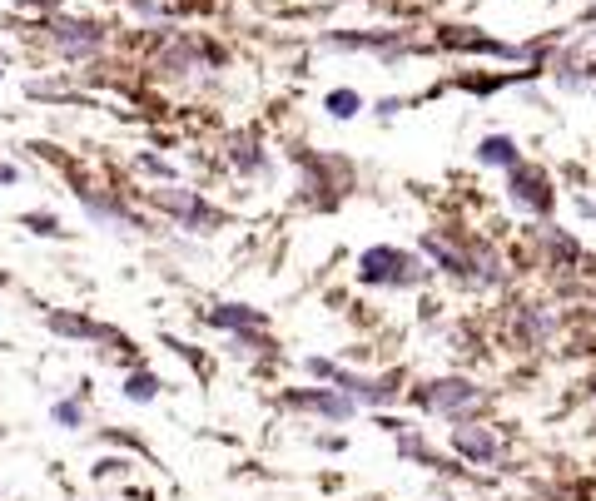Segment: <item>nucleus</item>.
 Here are the masks:
<instances>
[{
  "mask_svg": "<svg viewBox=\"0 0 596 501\" xmlns=\"http://www.w3.org/2000/svg\"><path fill=\"white\" fill-rule=\"evenodd\" d=\"M50 45L60 50V60L80 65V60H95L105 50V30L95 20H75V15H55L50 20Z\"/></svg>",
  "mask_w": 596,
  "mask_h": 501,
  "instance_id": "nucleus-7",
  "label": "nucleus"
},
{
  "mask_svg": "<svg viewBox=\"0 0 596 501\" xmlns=\"http://www.w3.org/2000/svg\"><path fill=\"white\" fill-rule=\"evenodd\" d=\"M50 417H55V427L80 432V427H85V402H80V397H65V402H55V407H50Z\"/></svg>",
  "mask_w": 596,
  "mask_h": 501,
  "instance_id": "nucleus-21",
  "label": "nucleus"
},
{
  "mask_svg": "<svg viewBox=\"0 0 596 501\" xmlns=\"http://www.w3.org/2000/svg\"><path fill=\"white\" fill-rule=\"evenodd\" d=\"M20 224H25L30 234H40V239H60V234H65L55 214H20Z\"/></svg>",
  "mask_w": 596,
  "mask_h": 501,
  "instance_id": "nucleus-22",
  "label": "nucleus"
},
{
  "mask_svg": "<svg viewBox=\"0 0 596 501\" xmlns=\"http://www.w3.org/2000/svg\"><path fill=\"white\" fill-rule=\"evenodd\" d=\"M308 373L318 377V382H328V387H338V392H348L358 407H393L398 402V382L403 377L388 373V377H363V373H348V368H338V363H328V358H308L303 363Z\"/></svg>",
  "mask_w": 596,
  "mask_h": 501,
  "instance_id": "nucleus-3",
  "label": "nucleus"
},
{
  "mask_svg": "<svg viewBox=\"0 0 596 501\" xmlns=\"http://www.w3.org/2000/svg\"><path fill=\"white\" fill-rule=\"evenodd\" d=\"M467 283L482 288V293L507 283V258L497 253L492 239H467Z\"/></svg>",
  "mask_w": 596,
  "mask_h": 501,
  "instance_id": "nucleus-12",
  "label": "nucleus"
},
{
  "mask_svg": "<svg viewBox=\"0 0 596 501\" xmlns=\"http://www.w3.org/2000/svg\"><path fill=\"white\" fill-rule=\"evenodd\" d=\"M413 402H418L423 412H438V417L462 422V417L482 402V387H477L472 377H433V382H423V387L413 392Z\"/></svg>",
  "mask_w": 596,
  "mask_h": 501,
  "instance_id": "nucleus-6",
  "label": "nucleus"
},
{
  "mask_svg": "<svg viewBox=\"0 0 596 501\" xmlns=\"http://www.w3.org/2000/svg\"><path fill=\"white\" fill-rule=\"evenodd\" d=\"M229 164H234L244 179H264V174H274V159H269V149L259 144V134H254V129L229 134Z\"/></svg>",
  "mask_w": 596,
  "mask_h": 501,
  "instance_id": "nucleus-15",
  "label": "nucleus"
},
{
  "mask_svg": "<svg viewBox=\"0 0 596 501\" xmlns=\"http://www.w3.org/2000/svg\"><path fill=\"white\" fill-rule=\"evenodd\" d=\"M438 45L457 50V55H492V60H507V65H542L547 70V45H537V40L512 45V40H497V35L477 30V25H443Z\"/></svg>",
  "mask_w": 596,
  "mask_h": 501,
  "instance_id": "nucleus-2",
  "label": "nucleus"
},
{
  "mask_svg": "<svg viewBox=\"0 0 596 501\" xmlns=\"http://www.w3.org/2000/svg\"><path fill=\"white\" fill-rule=\"evenodd\" d=\"M120 392H125L130 402H140V407H145V402H154V397H159V377L140 368V373H130L125 382H120Z\"/></svg>",
  "mask_w": 596,
  "mask_h": 501,
  "instance_id": "nucleus-20",
  "label": "nucleus"
},
{
  "mask_svg": "<svg viewBox=\"0 0 596 501\" xmlns=\"http://www.w3.org/2000/svg\"><path fill=\"white\" fill-rule=\"evenodd\" d=\"M433 278V263L398 244H373L358 253V283L368 288H423Z\"/></svg>",
  "mask_w": 596,
  "mask_h": 501,
  "instance_id": "nucleus-1",
  "label": "nucleus"
},
{
  "mask_svg": "<svg viewBox=\"0 0 596 501\" xmlns=\"http://www.w3.org/2000/svg\"><path fill=\"white\" fill-rule=\"evenodd\" d=\"M10 184H20V169L15 164H0V189H10Z\"/></svg>",
  "mask_w": 596,
  "mask_h": 501,
  "instance_id": "nucleus-25",
  "label": "nucleus"
},
{
  "mask_svg": "<svg viewBox=\"0 0 596 501\" xmlns=\"http://www.w3.org/2000/svg\"><path fill=\"white\" fill-rule=\"evenodd\" d=\"M507 204H512L517 214H527V219H552V209H557V184H552V174H547L542 164H532V159H517V164L507 169Z\"/></svg>",
  "mask_w": 596,
  "mask_h": 501,
  "instance_id": "nucleus-4",
  "label": "nucleus"
},
{
  "mask_svg": "<svg viewBox=\"0 0 596 501\" xmlns=\"http://www.w3.org/2000/svg\"><path fill=\"white\" fill-rule=\"evenodd\" d=\"M75 199H80V209L100 224V229H125V234H149V224L130 209V204H120V199H110V194H95V189H75Z\"/></svg>",
  "mask_w": 596,
  "mask_h": 501,
  "instance_id": "nucleus-9",
  "label": "nucleus"
},
{
  "mask_svg": "<svg viewBox=\"0 0 596 501\" xmlns=\"http://www.w3.org/2000/svg\"><path fill=\"white\" fill-rule=\"evenodd\" d=\"M532 239H537V249H542V258H547L552 268H572V263H582V239L567 234V229H557L552 219H542V229H532Z\"/></svg>",
  "mask_w": 596,
  "mask_h": 501,
  "instance_id": "nucleus-16",
  "label": "nucleus"
},
{
  "mask_svg": "<svg viewBox=\"0 0 596 501\" xmlns=\"http://www.w3.org/2000/svg\"><path fill=\"white\" fill-rule=\"evenodd\" d=\"M472 159H477L482 169H502V174H507V169L522 159V149H517V139H512V134H482V139H477V149H472Z\"/></svg>",
  "mask_w": 596,
  "mask_h": 501,
  "instance_id": "nucleus-17",
  "label": "nucleus"
},
{
  "mask_svg": "<svg viewBox=\"0 0 596 501\" xmlns=\"http://www.w3.org/2000/svg\"><path fill=\"white\" fill-rule=\"evenodd\" d=\"M135 164H140V169H145L149 179H164V184H169V179H174V164H169V159H159V154H140V159H135Z\"/></svg>",
  "mask_w": 596,
  "mask_h": 501,
  "instance_id": "nucleus-23",
  "label": "nucleus"
},
{
  "mask_svg": "<svg viewBox=\"0 0 596 501\" xmlns=\"http://www.w3.org/2000/svg\"><path fill=\"white\" fill-rule=\"evenodd\" d=\"M373 110H378V120H393V115L403 110V100H393V95H388V100H378Z\"/></svg>",
  "mask_w": 596,
  "mask_h": 501,
  "instance_id": "nucleus-24",
  "label": "nucleus"
},
{
  "mask_svg": "<svg viewBox=\"0 0 596 501\" xmlns=\"http://www.w3.org/2000/svg\"><path fill=\"white\" fill-rule=\"evenodd\" d=\"M577 214H582V219H592V224H596V204H592V199H577Z\"/></svg>",
  "mask_w": 596,
  "mask_h": 501,
  "instance_id": "nucleus-27",
  "label": "nucleus"
},
{
  "mask_svg": "<svg viewBox=\"0 0 596 501\" xmlns=\"http://www.w3.org/2000/svg\"><path fill=\"white\" fill-rule=\"evenodd\" d=\"M512 338L522 343V348H547L552 338H557V313L547 308V303H517V313H512Z\"/></svg>",
  "mask_w": 596,
  "mask_h": 501,
  "instance_id": "nucleus-11",
  "label": "nucleus"
},
{
  "mask_svg": "<svg viewBox=\"0 0 596 501\" xmlns=\"http://www.w3.org/2000/svg\"><path fill=\"white\" fill-rule=\"evenodd\" d=\"M0 75H5V70H0Z\"/></svg>",
  "mask_w": 596,
  "mask_h": 501,
  "instance_id": "nucleus-30",
  "label": "nucleus"
},
{
  "mask_svg": "<svg viewBox=\"0 0 596 501\" xmlns=\"http://www.w3.org/2000/svg\"><path fill=\"white\" fill-rule=\"evenodd\" d=\"M149 199H154L159 214H169V219H174L179 229H189V234H214V229H224V209H214L199 189L164 184V189H154Z\"/></svg>",
  "mask_w": 596,
  "mask_h": 501,
  "instance_id": "nucleus-5",
  "label": "nucleus"
},
{
  "mask_svg": "<svg viewBox=\"0 0 596 501\" xmlns=\"http://www.w3.org/2000/svg\"><path fill=\"white\" fill-rule=\"evenodd\" d=\"M438 501H452V497H438Z\"/></svg>",
  "mask_w": 596,
  "mask_h": 501,
  "instance_id": "nucleus-29",
  "label": "nucleus"
},
{
  "mask_svg": "<svg viewBox=\"0 0 596 501\" xmlns=\"http://www.w3.org/2000/svg\"><path fill=\"white\" fill-rule=\"evenodd\" d=\"M418 253L433 263V273H447V278L467 283V239L457 229H428L418 239Z\"/></svg>",
  "mask_w": 596,
  "mask_h": 501,
  "instance_id": "nucleus-8",
  "label": "nucleus"
},
{
  "mask_svg": "<svg viewBox=\"0 0 596 501\" xmlns=\"http://www.w3.org/2000/svg\"><path fill=\"white\" fill-rule=\"evenodd\" d=\"M323 110H328V120H358V115L368 110V100H363L358 90L338 85V90H328V95H323Z\"/></svg>",
  "mask_w": 596,
  "mask_h": 501,
  "instance_id": "nucleus-19",
  "label": "nucleus"
},
{
  "mask_svg": "<svg viewBox=\"0 0 596 501\" xmlns=\"http://www.w3.org/2000/svg\"><path fill=\"white\" fill-rule=\"evenodd\" d=\"M45 323H50V333H60V338L100 343V348H130L125 333H115V328H105V323H90L85 313H65V308H55V313H45Z\"/></svg>",
  "mask_w": 596,
  "mask_h": 501,
  "instance_id": "nucleus-10",
  "label": "nucleus"
},
{
  "mask_svg": "<svg viewBox=\"0 0 596 501\" xmlns=\"http://www.w3.org/2000/svg\"><path fill=\"white\" fill-rule=\"evenodd\" d=\"M284 402L298 407V412H318L323 422H348L358 412V402L348 392H338V387H303V392H289Z\"/></svg>",
  "mask_w": 596,
  "mask_h": 501,
  "instance_id": "nucleus-13",
  "label": "nucleus"
},
{
  "mask_svg": "<svg viewBox=\"0 0 596 501\" xmlns=\"http://www.w3.org/2000/svg\"><path fill=\"white\" fill-rule=\"evenodd\" d=\"M577 25H596V0L587 5V10H582V20H577Z\"/></svg>",
  "mask_w": 596,
  "mask_h": 501,
  "instance_id": "nucleus-28",
  "label": "nucleus"
},
{
  "mask_svg": "<svg viewBox=\"0 0 596 501\" xmlns=\"http://www.w3.org/2000/svg\"><path fill=\"white\" fill-rule=\"evenodd\" d=\"M447 442H452V452H457V457H467V462H477V467H487V462H497V457H502L497 432H492V427H477V422H467V417L452 427V437H447Z\"/></svg>",
  "mask_w": 596,
  "mask_h": 501,
  "instance_id": "nucleus-14",
  "label": "nucleus"
},
{
  "mask_svg": "<svg viewBox=\"0 0 596 501\" xmlns=\"http://www.w3.org/2000/svg\"><path fill=\"white\" fill-rule=\"evenodd\" d=\"M204 323L209 328H224V333H239V328H264L269 318L259 308H249V303H219V308H209Z\"/></svg>",
  "mask_w": 596,
  "mask_h": 501,
  "instance_id": "nucleus-18",
  "label": "nucleus"
},
{
  "mask_svg": "<svg viewBox=\"0 0 596 501\" xmlns=\"http://www.w3.org/2000/svg\"><path fill=\"white\" fill-rule=\"evenodd\" d=\"M582 95H592L596 100V60H587V90H582Z\"/></svg>",
  "mask_w": 596,
  "mask_h": 501,
  "instance_id": "nucleus-26",
  "label": "nucleus"
}]
</instances>
